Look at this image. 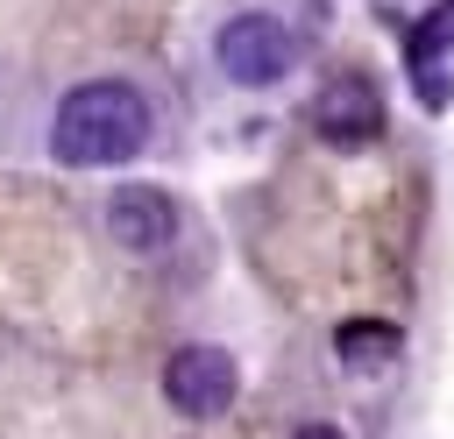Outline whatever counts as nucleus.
I'll return each instance as SVG.
<instances>
[{"mask_svg": "<svg viewBox=\"0 0 454 439\" xmlns=\"http://www.w3.org/2000/svg\"><path fill=\"white\" fill-rule=\"evenodd\" d=\"M142 135H149V106H142V92L99 78V85H78V92L57 106L50 149H57V163L92 170V163H128V156L142 149Z\"/></svg>", "mask_w": 454, "mask_h": 439, "instance_id": "f257e3e1", "label": "nucleus"}, {"mask_svg": "<svg viewBox=\"0 0 454 439\" xmlns=\"http://www.w3.org/2000/svg\"><path fill=\"white\" fill-rule=\"evenodd\" d=\"M440 50H454V0H447V7H433V14L419 21V35H411V71H419L426 106H433V64H440Z\"/></svg>", "mask_w": 454, "mask_h": 439, "instance_id": "0eeeda50", "label": "nucleus"}, {"mask_svg": "<svg viewBox=\"0 0 454 439\" xmlns=\"http://www.w3.org/2000/svg\"><path fill=\"white\" fill-rule=\"evenodd\" d=\"M163 397L184 411V418H213L227 397H234V361L220 347H177L170 368H163Z\"/></svg>", "mask_w": 454, "mask_h": 439, "instance_id": "7ed1b4c3", "label": "nucleus"}, {"mask_svg": "<svg viewBox=\"0 0 454 439\" xmlns=\"http://www.w3.org/2000/svg\"><path fill=\"white\" fill-rule=\"evenodd\" d=\"M106 227H114V241H121V248H135V255H156V248H170V234H177V212H170V198H163V191H149V184H128V191H114V205H106Z\"/></svg>", "mask_w": 454, "mask_h": 439, "instance_id": "39448f33", "label": "nucleus"}, {"mask_svg": "<svg viewBox=\"0 0 454 439\" xmlns=\"http://www.w3.org/2000/svg\"><path fill=\"white\" fill-rule=\"evenodd\" d=\"M333 354H340L348 368H383V361H397V326H383V319H355V326L333 333Z\"/></svg>", "mask_w": 454, "mask_h": 439, "instance_id": "423d86ee", "label": "nucleus"}, {"mask_svg": "<svg viewBox=\"0 0 454 439\" xmlns=\"http://www.w3.org/2000/svg\"><path fill=\"white\" fill-rule=\"evenodd\" d=\"M291 64H298V35H291L284 21H270V14H234V21L220 28V71H227V78L270 85V78H284Z\"/></svg>", "mask_w": 454, "mask_h": 439, "instance_id": "f03ea898", "label": "nucleus"}, {"mask_svg": "<svg viewBox=\"0 0 454 439\" xmlns=\"http://www.w3.org/2000/svg\"><path fill=\"white\" fill-rule=\"evenodd\" d=\"M298 439H340V432H333V425H305Z\"/></svg>", "mask_w": 454, "mask_h": 439, "instance_id": "6e6552de", "label": "nucleus"}, {"mask_svg": "<svg viewBox=\"0 0 454 439\" xmlns=\"http://www.w3.org/2000/svg\"><path fill=\"white\" fill-rule=\"evenodd\" d=\"M312 127L326 135V142H340V149H355V142H369L376 127H383V99H376V85L369 78H333L319 99H312Z\"/></svg>", "mask_w": 454, "mask_h": 439, "instance_id": "20e7f679", "label": "nucleus"}]
</instances>
